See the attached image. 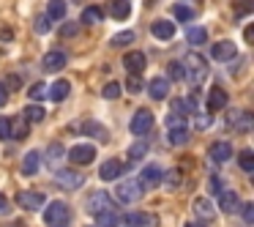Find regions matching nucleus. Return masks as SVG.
<instances>
[{"label":"nucleus","instance_id":"nucleus-24","mask_svg":"<svg viewBox=\"0 0 254 227\" xmlns=\"http://www.w3.org/2000/svg\"><path fill=\"white\" fill-rule=\"evenodd\" d=\"M39 164H41V156L36 151H28L22 159V175H36L39 172Z\"/></svg>","mask_w":254,"mask_h":227},{"label":"nucleus","instance_id":"nucleus-7","mask_svg":"<svg viewBox=\"0 0 254 227\" xmlns=\"http://www.w3.org/2000/svg\"><path fill=\"white\" fill-rule=\"evenodd\" d=\"M55 181L61 183L63 189H79L85 183V178H82V172H77V170H55Z\"/></svg>","mask_w":254,"mask_h":227},{"label":"nucleus","instance_id":"nucleus-49","mask_svg":"<svg viewBox=\"0 0 254 227\" xmlns=\"http://www.w3.org/2000/svg\"><path fill=\"white\" fill-rule=\"evenodd\" d=\"M6 137H11L8 134V118H0V140H6Z\"/></svg>","mask_w":254,"mask_h":227},{"label":"nucleus","instance_id":"nucleus-34","mask_svg":"<svg viewBox=\"0 0 254 227\" xmlns=\"http://www.w3.org/2000/svg\"><path fill=\"white\" fill-rule=\"evenodd\" d=\"M172 14H175L178 22H189V19H194V8L191 6H183V3L172 6Z\"/></svg>","mask_w":254,"mask_h":227},{"label":"nucleus","instance_id":"nucleus-4","mask_svg":"<svg viewBox=\"0 0 254 227\" xmlns=\"http://www.w3.org/2000/svg\"><path fill=\"white\" fill-rule=\"evenodd\" d=\"M128 129H131V134H137V137H145V134L153 129V112L150 110H137L131 118V123H128Z\"/></svg>","mask_w":254,"mask_h":227},{"label":"nucleus","instance_id":"nucleus-26","mask_svg":"<svg viewBox=\"0 0 254 227\" xmlns=\"http://www.w3.org/2000/svg\"><path fill=\"white\" fill-rule=\"evenodd\" d=\"M63 156H66V148H63L61 143H52L50 148H47V161H50V167H58Z\"/></svg>","mask_w":254,"mask_h":227},{"label":"nucleus","instance_id":"nucleus-3","mask_svg":"<svg viewBox=\"0 0 254 227\" xmlns=\"http://www.w3.org/2000/svg\"><path fill=\"white\" fill-rule=\"evenodd\" d=\"M47 203V197L41 192H36V189H22V192L17 194V205L25 211H41Z\"/></svg>","mask_w":254,"mask_h":227},{"label":"nucleus","instance_id":"nucleus-1","mask_svg":"<svg viewBox=\"0 0 254 227\" xmlns=\"http://www.w3.org/2000/svg\"><path fill=\"white\" fill-rule=\"evenodd\" d=\"M205 77H208V63H205L202 55L191 52V55L183 58V79H189V82L199 85Z\"/></svg>","mask_w":254,"mask_h":227},{"label":"nucleus","instance_id":"nucleus-50","mask_svg":"<svg viewBox=\"0 0 254 227\" xmlns=\"http://www.w3.org/2000/svg\"><path fill=\"white\" fill-rule=\"evenodd\" d=\"M6 101H8V93H6V88H3V85H0V107L6 104Z\"/></svg>","mask_w":254,"mask_h":227},{"label":"nucleus","instance_id":"nucleus-31","mask_svg":"<svg viewBox=\"0 0 254 227\" xmlns=\"http://www.w3.org/2000/svg\"><path fill=\"white\" fill-rule=\"evenodd\" d=\"M186 39H189V44L199 47V44H205V41H208V30H205V28H189Z\"/></svg>","mask_w":254,"mask_h":227},{"label":"nucleus","instance_id":"nucleus-45","mask_svg":"<svg viewBox=\"0 0 254 227\" xmlns=\"http://www.w3.org/2000/svg\"><path fill=\"white\" fill-rule=\"evenodd\" d=\"M3 88H6V90H19V88H22V82H19V77L8 74V77H6V82H3Z\"/></svg>","mask_w":254,"mask_h":227},{"label":"nucleus","instance_id":"nucleus-11","mask_svg":"<svg viewBox=\"0 0 254 227\" xmlns=\"http://www.w3.org/2000/svg\"><path fill=\"white\" fill-rule=\"evenodd\" d=\"M227 101H230V96H227V90L224 88H210L208 90V112H216V110H224L227 107Z\"/></svg>","mask_w":254,"mask_h":227},{"label":"nucleus","instance_id":"nucleus-6","mask_svg":"<svg viewBox=\"0 0 254 227\" xmlns=\"http://www.w3.org/2000/svg\"><path fill=\"white\" fill-rule=\"evenodd\" d=\"M161 175H164L161 164H148L142 172H139V186L148 192V189H153V186H159V183H161Z\"/></svg>","mask_w":254,"mask_h":227},{"label":"nucleus","instance_id":"nucleus-54","mask_svg":"<svg viewBox=\"0 0 254 227\" xmlns=\"http://www.w3.org/2000/svg\"><path fill=\"white\" fill-rule=\"evenodd\" d=\"M126 227H134V225H126Z\"/></svg>","mask_w":254,"mask_h":227},{"label":"nucleus","instance_id":"nucleus-10","mask_svg":"<svg viewBox=\"0 0 254 227\" xmlns=\"http://www.w3.org/2000/svg\"><path fill=\"white\" fill-rule=\"evenodd\" d=\"M104 208H115V205H112L110 194H107L104 189H99V192H93L88 197V211H90V214H96V211H104Z\"/></svg>","mask_w":254,"mask_h":227},{"label":"nucleus","instance_id":"nucleus-19","mask_svg":"<svg viewBox=\"0 0 254 227\" xmlns=\"http://www.w3.org/2000/svg\"><path fill=\"white\" fill-rule=\"evenodd\" d=\"M123 172V164L118 159H110V161H104V164L99 167V175H101V181H115L118 175Z\"/></svg>","mask_w":254,"mask_h":227},{"label":"nucleus","instance_id":"nucleus-21","mask_svg":"<svg viewBox=\"0 0 254 227\" xmlns=\"http://www.w3.org/2000/svg\"><path fill=\"white\" fill-rule=\"evenodd\" d=\"M96 227H115L121 222V216L115 214V208H104V211H96Z\"/></svg>","mask_w":254,"mask_h":227},{"label":"nucleus","instance_id":"nucleus-47","mask_svg":"<svg viewBox=\"0 0 254 227\" xmlns=\"http://www.w3.org/2000/svg\"><path fill=\"white\" fill-rule=\"evenodd\" d=\"M210 123H213V118H210V115H197V118H194V126H197L199 132H202V129H208Z\"/></svg>","mask_w":254,"mask_h":227},{"label":"nucleus","instance_id":"nucleus-44","mask_svg":"<svg viewBox=\"0 0 254 227\" xmlns=\"http://www.w3.org/2000/svg\"><path fill=\"white\" fill-rule=\"evenodd\" d=\"M126 88L131 90V93H139V90H142V79H139L137 74H131V77L126 79Z\"/></svg>","mask_w":254,"mask_h":227},{"label":"nucleus","instance_id":"nucleus-27","mask_svg":"<svg viewBox=\"0 0 254 227\" xmlns=\"http://www.w3.org/2000/svg\"><path fill=\"white\" fill-rule=\"evenodd\" d=\"M68 93H71V85H68V79H58V82L52 85V90H50V96H52L55 101H63Z\"/></svg>","mask_w":254,"mask_h":227},{"label":"nucleus","instance_id":"nucleus-52","mask_svg":"<svg viewBox=\"0 0 254 227\" xmlns=\"http://www.w3.org/2000/svg\"><path fill=\"white\" fill-rule=\"evenodd\" d=\"M6 205H8V200L3 197V194H0V214H3V211H6Z\"/></svg>","mask_w":254,"mask_h":227},{"label":"nucleus","instance_id":"nucleus-51","mask_svg":"<svg viewBox=\"0 0 254 227\" xmlns=\"http://www.w3.org/2000/svg\"><path fill=\"white\" fill-rule=\"evenodd\" d=\"M243 36H246V41H254V28H252V25L246 28V33H243Z\"/></svg>","mask_w":254,"mask_h":227},{"label":"nucleus","instance_id":"nucleus-8","mask_svg":"<svg viewBox=\"0 0 254 227\" xmlns=\"http://www.w3.org/2000/svg\"><path fill=\"white\" fill-rule=\"evenodd\" d=\"M68 159L74 161V164H90V161L96 159V148L93 145H74L71 151H68Z\"/></svg>","mask_w":254,"mask_h":227},{"label":"nucleus","instance_id":"nucleus-41","mask_svg":"<svg viewBox=\"0 0 254 227\" xmlns=\"http://www.w3.org/2000/svg\"><path fill=\"white\" fill-rule=\"evenodd\" d=\"M28 93H30V99H33V101H41V99L47 96V88H44V82H36V85H30V90H28Z\"/></svg>","mask_w":254,"mask_h":227},{"label":"nucleus","instance_id":"nucleus-46","mask_svg":"<svg viewBox=\"0 0 254 227\" xmlns=\"http://www.w3.org/2000/svg\"><path fill=\"white\" fill-rule=\"evenodd\" d=\"M170 79H183V63H170Z\"/></svg>","mask_w":254,"mask_h":227},{"label":"nucleus","instance_id":"nucleus-35","mask_svg":"<svg viewBox=\"0 0 254 227\" xmlns=\"http://www.w3.org/2000/svg\"><path fill=\"white\" fill-rule=\"evenodd\" d=\"M101 17H104V14H101V8L99 6H88L82 11V22L85 25H96V22H101Z\"/></svg>","mask_w":254,"mask_h":227},{"label":"nucleus","instance_id":"nucleus-13","mask_svg":"<svg viewBox=\"0 0 254 227\" xmlns=\"http://www.w3.org/2000/svg\"><path fill=\"white\" fill-rule=\"evenodd\" d=\"M227 123L235 126L238 132H252L254 118H252V112H230V115H227Z\"/></svg>","mask_w":254,"mask_h":227},{"label":"nucleus","instance_id":"nucleus-48","mask_svg":"<svg viewBox=\"0 0 254 227\" xmlns=\"http://www.w3.org/2000/svg\"><path fill=\"white\" fill-rule=\"evenodd\" d=\"M241 211H243V222H246V225H252V222H254V203H246Z\"/></svg>","mask_w":254,"mask_h":227},{"label":"nucleus","instance_id":"nucleus-55","mask_svg":"<svg viewBox=\"0 0 254 227\" xmlns=\"http://www.w3.org/2000/svg\"><path fill=\"white\" fill-rule=\"evenodd\" d=\"M77 3H79V0H77Z\"/></svg>","mask_w":254,"mask_h":227},{"label":"nucleus","instance_id":"nucleus-16","mask_svg":"<svg viewBox=\"0 0 254 227\" xmlns=\"http://www.w3.org/2000/svg\"><path fill=\"white\" fill-rule=\"evenodd\" d=\"M107 11H110V17L121 19V22L131 17V6H128V0H110V3H107Z\"/></svg>","mask_w":254,"mask_h":227},{"label":"nucleus","instance_id":"nucleus-9","mask_svg":"<svg viewBox=\"0 0 254 227\" xmlns=\"http://www.w3.org/2000/svg\"><path fill=\"white\" fill-rule=\"evenodd\" d=\"M238 55V47L232 44V41H219V44H213V50H210V58L219 63H227L232 61V58Z\"/></svg>","mask_w":254,"mask_h":227},{"label":"nucleus","instance_id":"nucleus-33","mask_svg":"<svg viewBox=\"0 0 254 227\" xmlns=\"http://www.w3.org/2000/svg\"><path fill=\"white\" fill-rule=\"evenodd\" d=\"M172 112H178V115H191V112H194V101L191 99H175V101H172Z\"/></svg>","mask_w":254,"mask_h":227},{"label":"nucleus","instance_id":"nucleus-18","mask_svg":"<svg viewBox=\"0 0 254 227\" xmlns=\"http://www.w3.org/2000/svg\"><path fill=\"white\" fill-rule=\"evenodd\" d=\"M77 132H79V134H90V137H99V140H110L107 129L101 126V123H96V121H82V123L77 126Z\"/></svg>","mask_w":254,"mask_h":227},{"label":"nucleus","instance_id":"nucleus-38","mask_svg":"<svg viewBox=\"0 0 254 227\" xmlns=\"http://www.w3.org/2000/svg\"><path fill=\"white\" fill-rule=\"evenodd\" d=\"M134 39H137L134 30H123V33H118L115 39H112V47H126V44H131Z\"/></svg>","mask_w":254,"mask_h":227},{"label":"nucleus","instance_id":"nucleus-36","mask_svg":"<svg viewBox=\"0 0 254 227\" xmlns=\"http://www.w3.org/2000/svg\"><path fill=\"white\" fill-rule=\"evenodd\" d=\"M238 164H241L243 172H252L254 170V153H252V151H243V153L238 156Z\"/></svg>","mask_w":254,"mask_h":227},{"label":"nucleus","instance_id":"nucleus-25","mask_svg":"<svg viewBox=\"0 0 254 227\" xmlns=\"http://www.w3.org/2000/svg\"><path fill=\"white\" fill-rule=\"evenodd\" d=\"M191 208H194V214H197L199 219H213V203H210L208 197H197Z\"/></svg>","mask_w":254,"mask_h":227},{"label":"nucleus","instance_id":"nucleus-22","mask_svg":"<svg viewBox=\"0 0 254 227\" xmlns=\"http://www.w3.org/2000/svg\"><path fill=\"white\" fill-rule=\"evenodd\" d=\"M208 153H210V159H213V161H227L232 156V145L230 143H213L208 148Z\"/></svg>","mask_w":254,"mask_h":227},{"label":"nucleus","instance_id":"nucleus-32","mask_svg":"<svg viewBox=\"0 0 254 227\" xmlns=\"http://www.w3.org/2000/svg\"><path fill=\"white\" fill-rule=\"evenodd\" d=\"M153 216H148V214H128L126 216V225H134V227H150L153 225Z\"/></svg>","mask_w":254,"mask_h":227},{"label":"nucleus","instance_id":"nucleus-28","mask_svg":"<svg viewBox=\"0 0 254 227\" xmlns=\"http://www.w3.org/2000/svg\"><path fill=\"white\" fill-rule=\"evenodd\" d=\"M47 17H50V19H63V17H66V0H50V6H47Z\"/></svg>","mask_w":254,"mask_h":227},{"label":"nucleus","instance_id":"nucleus-30","mask_svg":"<svg viewBox=\"0 0 254 227\" xmlns=\"http://www.w3.org/2000/svg\"><path fill=\"white\" fill-rule=\"evenodd\" d=\"M8 134H14L17 140L28 137V123H25V118H19V121H8Z\"/></svg>","mask_w":254,"mask_h":227},{"label":"nucleus","instance_id":"nucleus-43","mask_svg":"<svg viewBox=\"0 0 254 227\" xmlns=\"http://www.w3.org/2000/svg\"><path fill=\"white\" fill-rule=\"evenodd\" d=\"M101 93H104V99H118V96H121V85L110 82V85H104V90H101Z\"/></svg>","mask_w":254,"mask_h":227},{"label":"nucleus","instance_id":"nucleus-20","mask_svg":"<svg viewBox=\"0 0 254 227\" xmlns=\"http://www.w3.org/2000/svg\"><path fill=\"white\" fill-rule=\"evenodd\" d=\"M148 90H150V96H153L156 101L167 99V90H170V79H167V77H156V79H150Z\"/></svg>","mask_w":254,"mask_h":227},{"label":"nucleus","instance_id":"nucleus-39","mask_svg":"<svg viewBox=\"0 0 254 227\" xmlns=\"http://www.w3.org/2000/svg\"><path fill=\"white\" fill-rule=\"evenodd\" d=\"M145 153H148V145L145 143H134L128 148V159H145Z\"/></svg>","mask_w":254,"mask_h":227},{"label":"nucleus","instance_id":"nucleus-12","mask_svg":"<svg viewBox=\"0 0 254 227\" xmlns=\"http://www.w3.org/2000/svg\"><path fill=\"white\" fill-rule=\"evenodd\" d=\"M123 66H126L128 74H139V72H145V66H148V58H145L142 52H128V55L123 58Z\"/></svg>","mask_w":254,"mask_h":227},{"label":"nucleus","instance_id":"nucleus-53","mask_svg":"<svg viewBox=\"0 0 254 227\" xmlns=\"http://www.w3.org/2000/svg\"><path fill=\"white\" fill-rule=\"evenodd\" d=\"M186 227H205V225H202V222H189Z\"/></svg>","mask_w":254,"mask_h":227},{"label":"nucleus","instance_id":"nucleus-23","mask_svg":"<svg viewBox=\"0 0 254 227\" xmlns=\"http://www.w3.org/2000/svg\"><path fill=\"white\" fill-rule=\"evenodd\" d=\"M167 140H170V145H186L189 143V126H170V132H167Z\"/></svg>","mask_w":254,"mask_h":227},{"label":"nucleus","instance_id":"nucleus-15","mask_svg":"<svg viewBox=\"0 0 254 227\" xmlns=\"http://www.w3.org/2000/svg\"><path fill=\"white\" fill-rule=\"evenodd\" d=\"M150 33H153L159 41H170L172 36H175V25L167 22V19H156V22L150 25Z\"/></svg>","mask_w":254,"mask_h":227},{"label":"nucleus","instance_id":"nucleus-37","mask_svg":"<svg viewBox=\"0 0 254 227\" xmlns=\"http://www.w3.org/2000/svg\"><path fill=\"white\" fill-rule=\"evenodd\" d=\"M161 181L167 183V189H178V186H181V170H170V172H164V175H161Z\"/></svg>","mask_w":254,"mask_h":227},{"label":"nucleus","instance_id":"nucleus-14","mask_svg":"<svg viewBox=\"0 0 254 227\" xmlns=\"http://www.w3.org/2000/svg\"><path fill=\"white\" fill-rule=\"evenodd\" d=\"M41 66L47 69V72H61L63 66H66V52L61 50H52L44 55V61H41Z\"/></svg>","mask_w":254,"mask_h":227},{"label":"nucleus","instance_id":"nucleus-42","mask_svg":"<svg viewBox=\"0 0 254 227\" xmlns=\"http://www.w3.org/2000/svg\"><path fill=\"white\" fill-rule=\"evenodd\" d=\"M77 33H79V25H77V22H66V25L61 28V36H63V39H74Z\"/></svg>","mask_w":254,"mask_h":227},{"label":"nucleus","instance_id":"nucleus-2","mask_svg":"<svg viewBox=\"0 0 254 227\" xmlns=\"http://www.w3.org/2000/svg\"><path fill=\"white\" fill-rule=\"evenodd\" d=\"M44 222H47V227H68L71 225V211H68L66 203H58L55 200V203L47 205Z\"/></svg>","mask_w":254,"mask_h":227},{"label":"nucleus","instance_id":"nucleus-29","mask_svg":"<svg viewBox=\"0 0 254 227\" xmlns=\"http://www.w3.org/2000/svg\"><path fill=\"white\" fill-rule=\"evenodd\" d=\"M44 107H39V104H30V107H25V112H22V118L28 123H39V121H44Z\"/></svg>","mask_w":254,"mask_h":227},{"label":"nucleus","instance_id":"nucleus-17","mask_svg":"<svg viewBox=\"0 0 254 227\" xmlns=\"http://www.w3.org/2000/svg\"><path fill=\"white\" fill-rule=\"evenodd\" d=\"M238 205H241V200H238V194L232 192V189L219 192V208H221V211H227V214H235Z\"/></svg>","mask_w":254,"mask_h":227},{"label":"nucleus","instance_id":"nucleus-40","mask_svg":"<svg viewBox=\"0 0 254 227\" xmlns=\"http://www.w3.org/2000/svg\"><path fill=\"white\" fill-rule=\"evenodd\" d=\"M50 22H52V19L47 17V14H41V17H36V33L47 36V33H50Z\"/></svg>","mask_w":254,"mask_h":227},{"label":"nucleus","instance_id":"nucleus-5","mask_svg":"<svg viewBox=\"0 0 254 227\" xmlns=\"http://www.w3.org/2000/svg\"><path fill=\"white\" fill-rule=\"evenodd\" d=\"M115 197L121 200L123 205H131L142 197V186H139V181H123L121 186L115 189Z\"/></svg>","mask_w":254,"mask_h":227}]
</instances>
